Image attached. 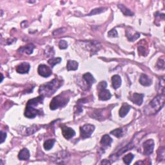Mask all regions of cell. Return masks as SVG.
I'll use <instances>...</instances> for the list:
<instances>
[{
	"label": "cell",
	"mask_w": 165,
	"mask_h": 165,
	"mask_svg": "<svg viewBox=\"0 0 165 165\" xmlns=\"http://www.w3.org/2000/svg\"><path fill=\"white\" fill-rule=\"evenodd\" d=\"M143 97H144V94H137L134 93L133 95L131 96L130 99L132 101L133 103H134L137 105H141L143 101Z\"/></svg>",
	"instance_id": "9c48e42d"
},
{
	"label": "cell",
	"mask_w": 165,
	"mask_h": 165,
	"mask_svg": "<svg viewBox=\"0 0 165 165\" xmlns=\"http://www.w3.org/2000/svg\"><path fill=\"white\" fill-rule=\"evenodd\" d=\"M3 74H1V82H2V81H3Z\"/></svg>",
	"instance_id": "d6a6232c"
},
{
	"label": "cell",
	"mask_w": 165,
	"mask_h": 165,
	"mask_svg": "<svg viewBox=\"0 0 165 165\" xmlns=\"http://www.w3.org/2000/svg\"><path fill=\"white\" fill-rule=\"evenodd\" d=\"M63 85V82L59 79H54L51 81L41 85L39 89V92L43 96L49 97L54 94Z\"/></svg>",
	"instance_id": "7a4b0ae2"
},
{
	"label": "cell",
	"mask_w": 165,
	"mask_h": 165,
	"mask_svg": "<svg viewBox=\"0 0 165 165\" xmlns=\"http://www.w3.org/2000/svg\"><path fill=\"white\" fill-rule=\"evenodd\" d=\"M101 164H110L111 163H110V162H109L108 161L105 159V160H103V161L101 162Z\"/></svg>",
	"instance_id": "1f68e13d"
},
{
	"label": "cell",
	"mask_w": 165,
	"mask_h": 165,
	"mask_svg": "<svg viewBox=\"0 0 165 165\" xmlns=\"http://www.w3.org/2000/svg\"><path fill=\"white\" fill-rule=\"evenodd\" d=\"M34 48V46L32 44H29L28 45L25 46V47H21L18 51L19 52L21 51V52H24L27 54H30L32 53Z\"/></svg>",
	"instance_id": "e0dca14e"
},
{
	"label": "cell",
	"mask_w": 165,
	"mask_h": 165,
	"mask_svg": "<svg viewBox=\"0 0 165 165\" xmlns=\"http://www.w3.org/2000/svg\"><path fill=\"white\" fill-rule=\"evenodd\" d=\"M30 65L28 63L23 62L16 67V71L20 74H26L30 70Z\"/></svg>",
	"instance_id": "30bf717a"
},
{
	"label": "cell",
	"mask_w": 165,
	"mask_h": 165,
	"mask_svg": "<svg viewBox=\"0 0 165 165\" xmlns=\"http://www.w3.org/2000/svg\"><path fill=\"white\" fill-rule=\"evenodd\" d=\"M59 47L61 49H66L68 47V43L65 40H61L59 43Z\"/></svg>",
	"instance_id": "4316f807"
},
{
	"label": "cell",
	"mask_w": 165,
	"mask_h": 165,
	"mask_svg": "<svg viewBox=\"0 0 165 165\" xmlns=\"http://www.w3.org/2000/svg\"><path fill=\"white\" fill-rule=\"evenodd\" d=\"M110 134L117 137H121L123 136V130L122 128H117V129L111 131Z\"/></svg>",
	"instance_id": "7402d4cb"
},
{
	"label": "cell",
	"mask_w": 165,
	"mask_h": 165,
	"mask_svg": "<svg viewBox=\"0 0 165 165\" xmlns=\"http://www.w3.org/2000/svg\"><path fill=\"white\" fill-rule=\"evenodd\" d=\"M139 82L141 84L143 85V86L148 87V86H150V85H151L152 79L146 74H142L140 77Z\"/></svg>",
	"instance_id": "8fae6325"
},
{
	"label": "cell",
	"mask_w": 165,
	"mask_h": 165,
	"mask_svg": "<svg viewBox=\"0 0 165 165\" xmlns=\"http://www.w3.org/2000/svg\"><path fill=\"white\" fill-rule=\"evenodd\" d=\"M82 77H83V79H85V81L87 82L88 87L90 88L92 87V85H93V83H94L96 81L95 79H94L93 77V76L89 72H87L86 74H85Z\"/></svg>",
	"instance_id": "5bb4252c"
},
{
	"label": "cell",
	"mask_w": 165,
	"mask_h": 165,
	"mask_svg": "<svg viewBox=\"0 0 165 165\" xmlns=\"http://www.w3.org/2000/svg\"><path fill=\"white\" fill-rule=\"evenodd\" d=\"M134 157V155L132 154H128L123 157V162L126 164H129L132 162Z\"/></svg>",
	"instance_id": "d4e9b609"
},
{
	"label": "cell",
	"mask_w": 165,
	"mask_h": 165,
	"mask_svg": "<svg viewBox=\"0 0 165 165\" xmlns=\"http://www.w3.org/2000/svg\"><path fill=\"white\" fill-rule=\"evenodd\" d=\"M6 137H7V134L1 131V143H3L5 141Z\"/></svg>",
	"instance_id": "4dcf8cb0"
},
{
	"label": "cell",
	"mask_w": 165,
	"mask_h": 165,
	"mask_svg": "<svg viewBox=\"0 0 165 165\" xmlns=\"http://www.w3.org/2000/svg\"><path fill=\"white\" fill-rule=\"evenodd\" d=\"M69 101V96L67 93H63L56 96L52 99L50 108L52 110L65 106Z\"/></svg>",
	"instance_id": "3957f363"
},
{
	"label": "cell",
	"mask_w": 165,
	"mask_h": 165,
	"mask_svg": "<svg viewBox=\"0 0 165 165\" xmlns=\"http://www.w3.org/2000/svg\"><path fill=\"white\" fill-rule=\"evenodd\" d=\"M54 143H55L54 139L47 140L43 144L44 148L46 150H50L53 147Z\"/></svg>",
	"instance_id": "44dd1931"
},
{
	"label": "cell",
	"mask_w": 165,
	"mask_h": 165,
	"mask_svg": "<svg viewBox=\"0 0 165 165\" xmlns=\"http://www.w3.org/2000/svg\"><path fill=\"white\" fill-rule=\"evenodd\" d=\"M61 62H62V58L55 57V58H51L48 61V63L49 65L52 66V67H53L54 65H56V64L59 63Z\"/></svg>",
	"instance_id": "cb8c5ba5"
},
{
	"label": "cell",
	"mask_w": 165,
	"mask_h": 165,
	"mask_svg": "<svg viewBox=\"0 0 165 165\" xmlns=\"http://www.w3.org/2000/svg\"><path fill=\"white\" fill-rule=\"evenodd\" d=\"M30 157V152L29 150L27 148H23L20 152L19 154H18V158L19 159L22 161H26L28 160Z\"/></svg>",
	"instance_id": "4fadbf2b"
},
{
	"label": "cell",
	"mask_w": 165,
	"mask_h": 165,
	"mask_svg": "<svg viewBox=\"0 0 165 165\" xmlns=\"http://www.w3.org/2000/svg\"><path fill=\"white\" fill-rule=\"evenodd\" d=\"M108 36H109V37H111V38H116L118 36V34L115 29H112L111 30H110V31L108 32Z\"/></svg>",
	"instance_id": "f1b7e54d"
},
{
	"label": "cell",
	"mask_w": 165,
	"mask_h": 165,
	"mask_svg": "<svg viewBox=\"0 0 165 165\" xmlns=\"http://www.w3.org/2000/svg\"><path fill=\"white\" fill-rule=\"evenodd\" d=\"M164 157H165L164 147H161L158 150L157 159L158 161H163L164 159Z\"/></svg>",
	"instance_id": "603a6c76"
},
{
	"label": "cell",
	"mask_w": 165,
	"mask_h": 165,
	"mask_svg": "<svg viewBox=\"0 0 165 165\" xmlns=\"http://www.w3.org/2000/svg\"><path fill=\"white\" fill-rule=\"evenodd\" d=\"M164 94H160L153 99L149 104L150 109L153 110V114L159 111L164 104Z\"/></svg>",
	"instance_id": "277c9868"
},
{
	"label": "cell",
	"mask_w": 165,
	"mask_h": 165,
	"mask_svg": "<svg viewBox=\"0 0 165 165\" xmlns=\"http://www.w3.org/2000/svg\"><path fill=\"white\" fill-rule=\"evenodd\" d=\"M118 8L120 9L121 11L124 14V15H125V16H132L133 15H134V13H132V12L130 10H129V9H128V8H127L123 5H121V4L118 5Z\"/></svg>",
	"instance_id": "ffe728a7"
},
{
	"label": "cell",
	"mask_w": 165,
	"mask_h": 165,
	"mask_svg": "<svg viewBox=\"0 0 165 165\" xmlns=\"http://www.w3.org/2000/svg\"><path fill=\"white\" fill-rule=\"evenodd\" d=\"M157 66L159 69H164V60H162V59L159 60V62H157Z\"/></svg>",
	"instance_id": "f546056e"
},
{
	"label": "cell",
	"mask_w": 165,
	"mask_h": 165,
	"mask_svg": "<svg viewBox=\"0 0 165 165\" xmlns=\"http://www.w3.org/2000/svg\"><path fill=\"white\" fill-rule=\"evenodd\" d=\"M44 97L39 96L38 97L30 99L27 104V106L25 112V116L27 118L32 119L36 117L39 114H41V110L37 108L39 104H41L43 101Z\"/></svg>",
	"instance_id": "6da1fadb"
},
{
	"label": "cell",
	"mask_w": 165,
	"mask_h": 165,
	"mask_svg": "<svg viewBox=\"0 0 165 165\" xmlns=\"http://www.w3.org/2000/svg\"><path fill=\"white\" fill-rule=\"evenodd\" d=\"M144 148V154L146 155H149L152 154L154 148V142L152 139H149L145 141L143 144Z\"/></svg>",
	"instance_id": "8992f818"
},
{
	"label": "cell",
	"mask_w": 165,
	"mask_h": 165,
	"mask_svg": "<svg viewBox=\"0 0 165 165\" xmlns=\"http://www.w3.org/2000/svg\"><path fill=\"white\" fill-rule=\"evenodd\" d=\"M130 106H129L127 104L124 103V105L121 106L120 112H119V114H120V116L121 117H124L127 115V114L128 113V112L130 111Z\"/></svg>",
	"instance_id": "2e32d148"
},
{
	"label": "cell",
	"mask_w": 165,
	"mask_h": 165,
	"mask_svg": "<svg viewBox=\"0 0 165 165\" xmlns=\"http://www.w3.org/2000/svg\"><path fill=\"white\" fill-rule=\"evenodd\" d=\"M95 129V127L92 124H85L81 127L80 132L81 137L82 139H86L90 137Z\"/></svg>",
	"instance_id": "5b68a950"
},
{
	"label": "cell",
	"mask_w": 165,
	"mask_h": 165,
	"mask_svg": "<svg viewBox=\"0 0 165 165\" xmlns=\"http://www.w3.org/2000/svg\"><path fill=\"white\" fill-rule=\"evenodd\" d=\"M38 74L43 78H47L52 74V70L50 67L45 65H40L38 69Z\"/></svg>",
	"instance_id": "52a82bcc"
},
{
	"label": "cell",
	"mask_w": 165,
	"mask_h": 165,
	"mask_svg": "<svg viewBox=\"0 0 165 165\" xmlns=\"http://www.w3.org/2000/svg\"><path fill=\"white\" fill-rule=\"evenodd\" d=\"M78 68V63L76 61L69 60L67 62L66 69L70 71V70H76Z\"/></svg>",
	"instance_id": "ac0fdd59"
},
{
	"label": "cell",
	"mask_w": 165,
	"mask_h": 165,
	"mask_svg": "<svg viewBox=\"0 0 165 165\" xmlns=\"http://www.w3.org/2000/svg\"><path fill=\"white\" fill-rule=\"evenodd\" d=\"M62 130L63 136L66 139H70L72 138L76 134L75 131L73 130L72 128L67 127H65V126L63 127L62 128Z\"/></svg>",
	"instance_id": "ba28073f"
},
{
	"label": "cell",
	"mask_w": 165,
	"mask_h": 165,
	"mask_svg": "<svg viewBox=\"0 0 165 165\" xmlns=\"http://www.w3.org/2000/svg\"><path fill=\"white\" fill-rule=\"evenodd\" d=\"M105 10L104 8H96L94 10H92V11L91 12L90 14H89V16H92V15H95V14H97L99 13H101Z\"/></svg>",
	"instance_id": "484cf974"
},
{
	"label": "cell",
	"mask_w": 165,
	"mask_h": 165,
	"mask_svg": "<svg viewBox=\"0 0 165 165\" xmlns=\"http://www.w3.org/2000/svg\"><path fill=\"white\" fill-rule=\"evenodd\" d=\"M112 82L113 87H114L115 89H117L121 85V79L120 76L118 75H114V76H112Z\"/></svg>",
	"instance_id": "9a60e30c"
},
{
	"label": "cell",
	"mask_w": 165,
	"mask_h": 165,
	"mask_svg": "<svg viewBox=\"0 0 165 165\" xmlns=\"http://www.w3.org/2000/svg\"><path fill=\"white\" fill-rule=\"evenodd\" d=\"M99 99L102 101H107L110 99L111 94L110 92V91L108 90L104 89L102 90H100L99 93Z\"/></svg>",
	"instance_id": "7c38bea8"
},
{
	"label": "cell",
	"mask_w": 165,
	"mask_h": 165,
	"mask_svg": "<svg viewBox=\"0 0 165 165\" xmlns=\"http://www.w3.org/2000/svg\"><path fill=\"white\" fill-rule=\"evenodd\" d=\"M106 86H107V83L105 81H101L100 82L99 85H97V89L99 90H102L105 89Z\"/></svg>",
	"instance_id": "83f0119b"
},
{
	"label": "cell",
	"mask_w": 165,
	"mask_h": 165,
	"mask_svg": "<svg viewBox=\"0 0 165 165\" xmlns=\"http://www.w3.org/2000/svg\"><path fill=\"white\" fill-rule=\"evenodd\" d=\"M112 142V139L108 135H105L102 137L101 140V144L104 146H108L110 145Z\"/></svg>",
	"instance_id": "d6986e66"
}]
</instances>
